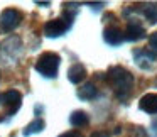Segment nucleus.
Segmentation results:
<instances>
[{
    "label": "nucleus",
    "instance_id": "obj_19",
    "mask_svg": "<svg viewBox=\"0 0 157 137\" xmlns=\"http://www.w3.org/2000/svg\"><path fill=\"white\" fill-rule=\"evenodd\" d=\"M88 5H91L93 9H100V7H101V5H103V4H88Z\"/></svg>",
    "mask_w": 157,
    "mask_h": 137
},
{
    "label": "nucleus",
    "instance_id": "obj_9",
    "mask_svg": "<svg viewBox=\"0 0 157 137\" xmlns=\"http://www.w3.org/2000/svg\"><path fill=\"white\" fill-rule=\"evenodd\" d=\"M85 78H86V69H85V66L79 65V63L73 65L71 68L68 69V80H69L71 83H75V85L81 83Z\"/></svg>",
    "mask_w": 157,
    "mask_h": 137
},
{
    "label": "nucleus",
    "instance_id": "obj_18",
    "mask_svg": "<svg viewBox=\"0 0 157 137\" xmlns=\"http://www.w3.org/2000/svg\"><path fill=\"white\" fill-rule=\"evenodd\" d=\"M36 4H37V5H42V7H48L49 2H36Z\"/></svg>",
    "mask_w": 157,
    "mask_h": 137
},
{
    "label": "nucleus",
    "instance_id": "obj_8",
    "mask_svg": "<svg viewBox=\"0 0 157 137\" xmlns=\"http://www.w3.org/2000/svg\"><path fill=\"white\" fill-rule=\"evenodd\" d=\"M144 36H145V29H144L139 22L130 21L128 25H127V29H125V39L127 41H139Z\"/></svg>",
    "mask_w": 157,
    "mask_h": 137
},
{
    "label": "nucleus",
    "instance_id": "obj_13",
    "mask_svg": "<svg viewBox=\"0 0 157 137\" xmlns=\"http://www.w3.org/2000/svg\"><path fill=\"white\" fill-rule=\"evenodd\" d=\"M133 56H135V61L139 66H142L144 68V61H155V54H154L152 51H147V49H140V51H135L133 53Z\"/></svg>",
    "mask_w": 157,
    "mask_h": 137
},
{
    "label": "nucleus",
    "instance_id": "obj_15",
    "mask_svg": "<svg viewBox=\"0 0 157 137\" xmlns=\"http://www.w3.org/2000/svg\"><path fill=\"white\" fill-rule=\"evenodd\" d=\"M149 44H150V48H152V49H155V51H157V32H154V34L149 37Z\"/></svg>",
    "mask_w": 157,
    "mask_h": 137
},
{
    "label": "nucleus",
    "instance_id": "obj_12",
    "mask_svg": "<svg viewBox=\"0 0 157 137\" xmlns=\"http://www.w3.org/2000/svg\"><path fill=\"white\" fill-rule=\"evenodd\" d=\"M44 127H46L44 120L36 119V120H32V122L29 123V125H25V129L22 130V134H24V135H32V134H39V132H42V130H44Z\"/></svg>",
    "mask_w": 157,
    "mask_h": 137
},
{
    "label": "nucleus",
    "instance_id": "obj_16",
    "mask_svg": "<svg viewBox=\"0 0 157 137\" xmlns=\"http://www.w3.org/2000/svg\"><path fill=\"white\" fill-rule=\"evenodd\" d=\"M59 137H81L78 132H75V130H69V132H64V134H61Z\"/></svg>",
    "mask_w": 157,
    "mask_h": 137
},
{
    "label": "nucleus",
    "instance_id": "obj_4",
    "mask_svg": "<svg viewBox=\"0 0 157 137\" xmlns=\"http://www.w3.org/2000/svg\"><path fill=\"white\" fill-rule=\"evenodd\" d=\"M69 25H71V22L63 19V17L52 19V21H48L44 24V34L48 36V37H59V36H63L68 31Z\"/></svg>",
    "mask_w": 157,
    "mask_h": 137
},
{
    "label": "nucleus",
    "instance_id": "obj_6",
    "mask_svg": "<svg viewBox=\"0 0 157 137\" xmlns=\"http://www.w3.org/2000/svg\"><path fill=\"white\" fill-rule=\"evenodd\" d=\"M139 107H140V110H144L145 113H150V115L157 113V93L144 95L139 102Z\"/></svg>",
    "mask_w": 157,
    "mask_h": 137
},
{
    "label": "nucleus",
    "instance_id": "obj_3",
    "mask_svg": "<svg viewBox=\"0 0 157 137\" xmlns=\"http://www.w3.org/2000/svg\"><path fill=\"white\" fill-rule=\"evenodd\" d=\"M22 15L19 10L15 9H5L2 14H0V31L2 32H10L21 24Z\"/></svg>",
    "mask_w": 157,
    "mask_h": 137
},
{
    "label": "nucleus",
    "instance_id": "obj_17",
    "mask_svg": "<svg viewBox=\"0 0 157 137\" xmlns=\"http://www.w3.org/2000/svg\"><path fill=\"white\" fill-rule=\"evenodd\" d=\"M90 137H108V134H106V132H101V130H98V132H93Z\"/></svg>",
    "mask_w": 157,
    "mask_h": 137
},
{
    "label": "nucleus",
    "instance_id": "obj_1",
    "mask_svg": "<svg viewBox=\"0 0 157 137\" xmlns=\"http://www.w3.org/2000/svg\"><path fill=\"white\" fill-rule=\"evenodd\" d=\"M108 80L112 83L113 90H115V95L118 98H127L132 92L133 86V76L130 71H127L122 66H113L108 71Z\"/></svg>",
    "mask_w": 157,
    "mask_h": 137
},
{
    "label": "nucleus",
    "instance_id": "obj_14",
    "mask_svg": "<svg viewBox=\"0 0 157 137\" xmlns=\"http://www.w3.org/2000/svg\"><path fill=\"white\" fill-rule=\"evenodd\" d=\"M144 15H145L152 24H155L157 22V4H149L147 5L145 10H144Z\"/></svg>",
    "mask_w": 157,
    "mask_h": 137
},
{
    "label": "nucleus",
    "instance_id": "obj_10",
    "mask_svg": "<svg viewBox=\"0 0 157 137\" xmlns=\"http://www.w3.org/2000/svg\"><path fill=\"white\" fill-rule=\"evenodd\" d=\"M96 93H98V90H96L95 83H85V85L78 90V96L81 100H93L96 96Z\"/></svg>",
    "mask_w": 157,
    "mask_h": 137
},
{
    "label": "nucleus",
    "instance_id": "obj_2",
    "mask_svg": "<svg viewBox=\"0 0 157 137\" xmlns=\"http://www.w3.org/2000/svg\"><path fill=\"white\" fill-rule=\"evenodd\" d=\"M61 58L56 53H42L36 61V71L46 78H56Z\"/></svg>",
    "mask_w": 157,
    "mask_h": 137
},
{
    "label": "nucleus",
    "instance_id": "obj_5",
    "mask_svg": "<svg viewBox=\"0 0 157 137\" xmlns=\"http://www.w3.org/2000/svg\"><path fill=\"white\" fill-rule=\"evenodd\" d=\"M21 103H22V95L17 90H10V92L0 93V107H7L9 113L17 112Z\"/></svg>",
    "mask_w": 157,
    "mask_h": 137
},
{
    "label": "nucleus",
    "instance_id": "obj_11",
    "mask_svg": "<svg viewBox=\"0 0 157 137\" xmlns=\"http://www.w3.org/2000/svg\"><path fill=\"white\" fill-rule=\"evenodd\" d=\"M69 123L75 127H83L88 123V115H86V112H83V110H75V112L69 115Z\"/></svg>",
    "mask_w": 157,
    "mask_h": 137
},
{
    "label": "nucleus",
    "instance_id": "obj_7",
    "mask_svg": "<svg viewBox=\"0 0 157 137\" xmlns=\"http://www.w3.org/2000/svg\"><path fill=\"white\" fill-rule=\"evenodd\" d=\"M103 39L110 46H118L125 39V32H122L118 27H106L105 32H103Z\"/></svg>",
    "mask_w": 157,
    "mask_h": 137
}]
</instances>
